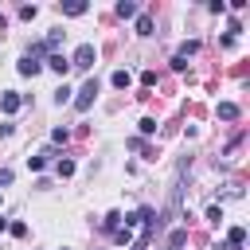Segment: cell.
<instances>
[{
	"mask_svg": "<svg viewBox=\"0 0 250 250\" xmlns=\"http://www.w3.org/2000/svg\"><path fill=\"white\" fill-rule=\"evenodd\" d=\"M98 62V51H94V43H82L78 51H74V59H70V66H78V70H90Z\"/></svg>",
	"mask_w": 250,
	"mask_h": 250,
	"instance_id": "6da1fadb",
	"label": "cell"
},
{
	"mask_svg": "<svg viewBox=\"0 0 250 250\" xmlns=\"http://www.w3.org/2000/svg\"><path fill=\"white\" fill-rule=\"evenodd\" d=\"M94 98H98V78H90V82H86V86L78 90L74 105H78V109H90V105H94Z\"/></svg>",
	"mask_w": 250,
	"mask_h": 250,
	"instance_id": "7a4b0ae2",
	"label": "cell"
},
{
	"mask_svg": "<svg viewBox=\"0 0 250 250\" xmlns=\"http://www.w3.org/2000/svg\"><path fill=\"white\" fill-rule=\"evenodd\" d=\"M20 105H23V98H20L16 90H4V94H0V113H16Z\"/></svg>",
	"mask_w": 250,
	"mask_h": 250,
	"instance_id": "3957f363",
	"label": "cell"
},
{
	"mask_svg": "<svg viewBox=\"0 0 250 250\" xmlns=\"http://www.w3.org/2000/svg\"><path fill=\"white\" fill-rule=\"evenodd\" d=\"M16 70H20V74H23V78H31V74H39V70H43V62H39V59H27V55H23V59H20V66H16Z\"/></svg>",
	"mask_w": 250,
	"mask_h": 250,
	"instance_id": "277c9868",
	"label": "cell"
},
{
	"mask_svg": "<svg viewBox=\"0 0 250 250\" xmlns=\"http://www.w3.org/2000/svg\"><path fill=\"white\" fill-rule=\"evenodd\" d=\"M47 66H51L55 74H66V70H70V59H62V55H51V59H47Z\"/></svg>",
	"mask_w": 250,
	"mask_h": 250,
	"instance_id": "5b68a950",
	"label": "cell"
},
{
	"mask_svg": "<svg viewBox=\"0 0 250 250\" xmlns=\"http://www.w3.org/2000/svg\"><path fill=\"white\" fill-rule=\"evenodd\" d=\"M227 242L242 250V242H246V227H230V230H227Z\"/></svg>",
	"mask_w": 250,
	"mask_h": 250,
	"instance_id": "8992f818",
	"label": "cell"
},
{
	"mask_svg": "<svg viewBox=\"0 0 250 250\" xmlns=\"http://www.w3.org/2000/svg\"><path fill=\"white\" fill-rule=\"evenodd\" d=\"M219 117H223V121H234V117H238V105H234V102H223V105H219Z\"/></svg>",
	"mask_w": 250,
	"mask_h": 250,
	"instance_id": "52a82bcc",
	"label": "cell"
},
{
	"mask_svg": "<svg viewBox=\"0 0 250 250\" xmlns=\"http://www.w3.org/2000/svg\"><path fill=\"white\" fill-rule=\"evenodd\" d=\"M113 242H117V246H129V242H133V230H129V227H117V230H113Z\"/></svg>",
	"mask_w": 250,
	"mask_h": 250,
	"instance_id": "ba28073f",
	"label": "cell"
},
{
	"mask_svg": "<svg viewBox=\"0 0 250 250\" xmlns=\"http://www.w3.org/2000/svg\"><path fill=\"white\" fill-rule=\"evenodd\" d=\"M117 16H121V20L137 16V4H133V0H121V4H117Z\"/></svg>",
	"mask_w": 250,
	"mask_h": 250,
	"instance_id": "9c48e42d",
	"label": "cell"
},
{
	"mask_svg": "<svg viewBox=\"0 0 250 250\" xmlns=\"http://www.w3.org/2000/svg\"><path fill=\"white\" fill-rule=\"evenodd\" d=\"M129 82H133V78H129V70H113V86H117V90H125Z\"/></svg>",
	"mask_w": 250,
	"mask_h": 250,
	"instance_id": "30bf717a",
	"label": "cell"
},
{
	"mask_svg": "<svg viewBox=\"0 0 250 250\" xmlns=\"http://www.w3.org/2000/svg\"><path fill=\"white\" fill-rule=\"evenodd\" d=\"M137 31H141V35H152V20H148V16H137Z\"/></svg>",
	"mask_w": 250,
	"mask_h": 250,
	"instance_id": "8fae6325",
	"label": "cell"
},
{
	"mask_svg": "<svg viewBox=\"0 0 250 250\" xmlns=\"http://www.w3.org/2000/svg\"><path fill=\"white\" fill-rule=\"evenodd\" d=\"M117 219H121V215H117V211H109V215L102 219V227H105V230H117Z\"/></svg>",
	"mask_w": 250,
	"mask_h": 250,
	"instance_id": "7c38bea8",
	"label": "cell"
},
{
	"mask_svg": "<svg viewBox=\"0 0 250 250\" xmlns=\"http://www.w3.org/2000/svg\"><path fill=\"white\" fill-rule=\"evenodd\" d=\"M27 164H31V172H39V168L47 164V156H43V152H39V156H27Z\"/></svg>",
	"mask_w": 250,
	"mask_h": 250,
	"instance_id": "4fadbf2b",
	"label": "cell"
},
{
	"mask_svg": "<svg viewBox=\"0 0 250 250\" xmlns=\"http://www.w3.org/2000/svg\"><path fill=\"white\" fill-rule=\"evenodd\" d=\"M59 176H74V160H59Z\"/></svg>",
	"mask_w": 250,
	"mask_h": 250,
	"instance_id": "5bb4252c",
	"label": "cell"
},
{
	"mask_svg": "<svg viewBox=\"0 0 250 250\" xmlns=\"http://www.w3.org/2000/svg\"><path fill=\"white\" fill-rule=\"evenodd\" d=\"M62 12H66V16H82V12H86V4H66Z\"/></svg>",
	"mask_w": 250,
	"mask_h": 250,
	"instance_id": "9a60e30c",
	"label": "cell"
},
{
	"mask_svg": "<svg viewBox=\"0 0 250 250\" xmlns=\"http://www.w3.org/2000/svg\"><path fill=\"white\" fill-rule=\"evenodd\" d=\"M141 133H145V137H148V133H156V121H152V117H145V121H141Z\"/></svg>",
	"mask_w": 250,
	"mask_h": 250,
	"instance_id": "2e32d148",
	"label": "cell"
},
{
	"mask_svg": "<svg viewBox=\"0 0 250 250\" xmlns=\"http://www.w3.org/2000/svg\"><path fill=\"white\" fill-rule=\"evenodd\" d=\"M184 238H188V230H184V227H180V230H176V234H172V250H176V246H184Z\"/></svg>",
	"mask_w": 250,
	"mask_h": 250,
	"instance_id": "e0dca14e",
	"label": "cell"
},
{
	"mask_svg": "<svg viewBox=\"0 0 250 250\" xmlns=\"http://www.w3.org/2000/svg\"><path fill=\"white\" fill-rule=\"evenodd\" d=\"M0 184H12V172L8 168H0Z\"/></svg>",
	"mask_w": 250,
	"mask_h": 250,
	"instance_id": "ac0fdd59",
	"label": "cell"
},
{
	"mask_svg": "<svg viewBox=\"0 0 250 250\" xmlns=\"http://www.w3.org/2000/svg\"><path fill=\"white\" fill-rule=\"evenodd\" d=\"M219 250H238V246H230V242H223V246H219Z\"/></svg>",
	"mask_w": 250,
	"mask_h": 250,
	"instance_id": "d6986e66",
	"label": "cell"
},
{
	"mask_svg": "<svg viewBox=\"0 0 250 250\" xmlns=\"http://www.w3.org/2000/svg\"><path fill=\"white\" fill-rule=\"evenodd\" d=\"M0 230H8V219H0Z\"/></svg>",
	"mask_w": 250,
	"mask_h": 250,
	"instance_id": "ffe728a7",
	"label": "cell"
},
{
	"mask_svg": "<svg viewBox=\"0 0 250 250\" xmlns=\"http://www.w3.org/2000/svg\"><path fill=\"white\" fill-rule=\"evenodd\" d=\"M0 27H4V16H0Z\"/></svg>",
	"mask_w": 250,
	"mask_h": 250,
	"instance_id": "44dd1931",
	"label": "cell"
}]
</instances>
